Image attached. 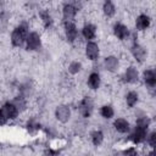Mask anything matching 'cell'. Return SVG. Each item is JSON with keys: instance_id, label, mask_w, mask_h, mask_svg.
<instances>
[{"instance_id": "cell-1", "label": "cell", "mask_w": 156, "mask_h": 156, "mask_svg": "<svg viewBox=\"0 0 156 156\" xmlns=\"http://www.w3.org/2000/svg\"><path fill=\"white\" fill-rule=\"evenodd\" d=\"M32 29V20L21 18L17 20L16 23L12 26L11 32L9 34V43L13 49H22L24 48V41L28 32Z\"/></svg>"}, {"instance_id": "cell-2", "label": "cell", "mask_w": 156, "mask_h": 156, "mask_svg": "<svg viewBox=\"0 0 156 156\" xmlns=\"http://www.w3.org/2000/svg\"><path fill=\"white\" fill-rule=\"evenodd\" d=\"M44 46V37H43V32L39 30L38 28H32L27 37H26V41H24V49L28 52H33V54H38L43 50Z\"/></svg>"}, {"instance_id": "cell-3", "label": "cell", "mask_w": 156, "mask_h": 156, "mask_svg": "<svg viewBox=\"0 0 156 156\" xmlns=\"http://www.w3.org/2000/svg\"><path fill=\"white\" fill-rule=\"evenodd\" d=\"M76 110L79 118L89 121L95 112V99L90 94H85L77 101Z\"/></svg>"}, {"instance_id": "cell-4", "label": "cell", "mask_w": 156, "mask_h": 156, "mask_svg": "<svg viewBox=\"0 0 156 156\" xmlns=\"http://www.w3.org/2000/svg\"><path fill=\"white\" fill-rule=\"evenodd\" d=\"M119 82L124 85H138L140 83V71L134 63H128L122 67L119 74Z\"/></svg>"}, {"instance_id": "cell-5", "label": "cell", "mask_w": 156, "mask_h": 156, "mask_svg": "<svg viewBox=\"0 0 156 156\" xmlns=\"http://www.w3.org/2000/svg\"><path fill=\"white\" fill-rule=\"evenodd\" d=\"M37 21L43 30H51L55 28L56 24V17L54 15V11L50 7H44L41 5L37 11Z\"/></svg>"}, {"instance_id": "cell-6", "label": "cell", "mask_w": 156, "mask_h": 156, "mask_svg": "<svg viewBox=\"0 0 156 156\" xmlns=\"http://www.w3.org/2000/svg\"><path fill=\"white\" fill-rule=\"evenodd\" d=\"M128 52L132 60L134 61V65H144L145 62H147L149 50L143 43L135 41L128 44Z\"/></svg>"}, {"instance_id": "cell-7", "label": "cell", "mask_w": 156, "mask_h": 156, "mask_svg": "<svg viewBox=\"0 0 156 156\" xmlns=\"http://www.w3.org/2000/svg\"><path fill=\"white\" fill-rule=\"evenodd\" d=\"M100 66L104 72L110 73V74H116L122 68V58L115 52H108L107 55L102 57Z\"/></svg>"}, {"instance_id": "cell-8", "label": "cell", "mask_w": 156, "mask_h": 156, "mask_svg": "<svg viewBox=\"0 0 156 156\" xmlns=\"http://www.w3.org/2000/svg\"><path fill=\"white\" fill-rule=\"evenodd\" d=\"M140 82L146 89V93L150 95L151 99L155 98V91H156V72L154 67L146 66L141 72H140Z\"/></svg>"}, {"instance_id": "cell-9", "label": "cell", "mask_w": 156, "mask_h": 156, "mask_svg": "<svg viewBox=\"0 0 156 156\" xmlns=\"http://www.w3.org/2000/svg\"><path fill=\"white\" fill-rule=\"evenodd\" d=\"M62 27V35L67 44L69 45H77L80 40L79 35V27L77 22H61Z\"/></svg>"}, {"instance_id": "cell-10", "label": "cell", "mask_w": 156, "mask_h": 156, "mask_svg": "<svg viewBox=\"0 0 156 156\" xmlns=\"http://www.w3.org/2000/svg\"><path fill=\"white\" fill-rule=\"evenodd\" d=\"M54 118L55 121L58 123V124H68L71 121H72V117H73V110L69 104L67 102H61L58 105L55 106L54 108Z\"/></svg>"}, {"instance_id": "cell-11", "label": "cell", "mask_w": 156, "mask_h": 156, "mask_svg": "<svg viewBox=\"0 0 156 156\" xmlns=\"http://www.w3.org/2000/svg\"><path fill=\"white\" fill-rule=\"evenodd\" d=\"M133 27H134V32H136L138 34L140 33H146L151 29L152 27V17L149 12L146 11H140L136 13V16L133 20Z\"/></svg>"}, {"instance_id": "cell-12", "label": "cell", "mask_w": 156, "mask_h": 156, "mask_svg": "<svg viewBox=\"0 0 156 156\" xmlns=\"http://www.w3.org/2000/svg\"><path fill=\"white\" fill-rule=\"evenodd\" d=\"M132 30L133 29H130V27L123 21H115L111 27L112 37L119 43H128Z\"/></svg>"}, {"instance_id": "cell-13", "label": "cell", "mask_w": 156, "mask_h": 156, "mask_svg": "<svg viewBox=\"0 0 156 156\" xmlns=\"http://www.w3.org/2000/svg\"><path fill=\"white\" fill-rule=\"evenodd\" d=\"M83 55L88 62L96 63L101 57V45L96 41H85L83 45Z\"/></svg>"}, {"instance_id": "cell-14", "label": "cell", "mask_w": 156, "mask_h": 156, "mask_svg": "<svg viewBox=\"0 0 156 156\" xmlns=\"http://www.w3.org/2000/svg\"><path fill=\"white\" fill-rule=\"evenodd\" d=\"M98 34H99V27L93 21H85L79 27V35H80V39L84 40V43L95 40L98 38Z\"/></svg>"}, {"instance_id": "cell-15", "label": "cell", "mask_w": 156, "mask_h": 156, "mask_svg": "<svg viewBox=\"0 0 156 156\" xmlns=\"http://www.w3.org/2000/svg\"><path fill=\"white\" fill-rule=\"evenodd\" d=\"M78 15H79V11L74 6L73 1H66L61 4V7H60L61 22H77Z\"/></svg>"}, {"instance_id": "cell-16", "label": "cell", "mask_w": 156, "mask_h": 156, "mask_svg": "<svg viewBox=\"0 0 156 156\" xmlns=\"http://www.w3.org/2000/svg\"><path fill=\"white\" fill-rule=\"evenodd\" d=\"M102 85V77H101V71L96 68H91L89 73L85 77V87L89 91H99Z\"/></svg>"}, {"instance_id": "cell-17", "label": "cell", "mask_w": 156, "mask_h": 156, "mask_svg": "<svg viewBox=\"0 0 156 156\" xmlns=\"http://www.w3.org/2000/svg\"><path fill=\"white\" fill-rule=\"evenodd\" d=\"M147 132L149 130H145V129H141V128H138V127H132V130L128 133V135H126V141L127 144H130V145H134V146H144L145 144V139H146V135H147Z\"/></svg>"}, {"instance_id": "cell-18", "label": "cell", "mask_w": 156, "mask_h": 156, "mask_svg": "<svg viewBox=\"0 0 156 156\" xmlns=\"http://www.w3.org/2000/svg\"><path fill=\"white\" fill-rule=\"evenodd\" d=\"M112 129L115 133L119 134V135H128V133L132 130V122L129 118L119 116V117H115L112 119V124H111Z\"/></svg>"}, {"instance_id": "cell-19", "label": "cell", "mask_w": 156, "mask_h": 156, "mask_svg": "<svg viewBox=\"0 0 156 156\" xmlns=\"http://www.w3.org/2000/svg\"><path fill=\"white\" fill-rule=\"evenodd\" d=\"M43 127H44V124L41 123V121L38 116H28L23 124V128L27 132V134L33 135V136H37L39 133H41Z\"/></svg>"}, {"instance_id": "cell-20", "label": "cell", "mask_w": 156, "mask_h": 156, "mask_svg": "<svg viewBox=\"0 0 156 156\" xmlns=\"http://www.w3.org/2000/svg\"><path fill=\"white\" fill-rule=\"evenodd\" d=\"M140 100H141V95H140V91L136 89H129L123 95V104H124V107L128 110H133L138 107V105L140 104Z\"/></svg>"}, {"instance_id": "cell-21", "label": "cell", "mask_w": 156, "mask_h": 156, "mask_svg": "<svg viewBox=\"0 0 156 156\" xmlns=\"http://www.w3.org/2000/svg\"><path fill=\"white\" fill-rule=\"evenodd\" d=\"M88 138H89V143L94 147H100L106 141V132L104 130V128L96 127L88 132Z\"/></svg>"}, {"instance_id": "cell-22", "label": "cell", "mask_w": 156, "mask_h": 156, "mask_svg": "<svg viewBox=\"0 0 156 156\" xmlns=\"http://www.w3.org/2000/svg\"><path fill=\"white\" fill-rule=\"evenodd\" d=\"M0 111L4 113V116L7 118L9 122H15L20 118L21 113L20 111L16 108V106L10 101V100H5L4 102H1L0 105Z\"/></svg>"}, {"instance_id": "cell-23", "label": "cell", "mask_w": 156, "mask_h": 156, "mask_svg": "<svg viewBox=\"0 0 156 156\" xmlns=\"http://www.w3.org/2000/svg\"><path fill=\"white\" fill-rule=\"evenodd\" d=\"M99 116L104 121H112L116 117V108L115 105L111 102H104L99 107Z\"/></svg>"}, {"instance_id": "cell-24", "label": "cell", "mask_w": 156, "mask_h": 156, "mask_svg": "<svg viewBox=\"0 0 156 156\" xmlns=\"http://www.w3.org/2000/svg\"><path fill=\"white\" fill-rule=\"evenodd\" d=\"M100 10H101L102 16H104L106 20H112V18H115L116 15H117V11H118L116 2H113V1H111V0H105V1L101 4V9H100Z\"/></svg>"}, {"instance_id": "cell-25", "label": "cell", "mask_w": 156, "mask_h": 156, "mask_svg": "<svg viewBox=\"0 0 156 156\" xmlns=\"http://www.w3.org/2000/svg\"><path fill=\"white\" fill-rule=\"evenodd\" d=\"M84 69V65L79 58H72L68 61L66 65V72L71 77H77L79 76Z\"/></svg>"}, {"instance_id": "cell-26", "label": "cell", "mask_w": 156, "mask_h": 156, "mask_svg": "<svg viewBox=\"0 0 156 156\" xmlns=\"http://www.w3.org/2000/svg\"><path fill=\"white\" fill-rule=\"evenodd\" d=\"M10 101L16 106V108L20 111L21 115H22V113H26V112L29 111V100L26 99V98H23L22 95L15 94Z\"/></svg>"}, {"instance_id": "cell-27", "label": "cell", "mask_w": 156, "mask_h": 156, "mask_svg": "<svg viewBox=\"0 0 156 156\" xmlns=\"http://www.w3.org/2000/svg\"><path fill=\"white\" fill-rule=\"evenodd\" d=\"M12 24V13L9 10L0 12V34H4L7 32L10 26Z\"/></svg>"}, {"instance_id": "cell-28", "label": "cell", "mask_w": 156, "mask_h": 156, "mask_svg": "<svg viewBox=\"0 0 156 156\" xmlns=\"http://www.w3.org/2000/svg\"><path fill=\"white\" fill-rule=\"evenodd\" d=\"M72 129H73V132L77 135H82V134L89 132L88 130V121L87 119H83V118L76 119L73 122V124H72Z\"/></svg>"}, {"instance_id": "cell-29", "label": "cell", "mask_w": 156, "mask_h": 156, "mask_svg": "<svg viewBox=\"0 0 156 156\" xmlns=\"http://www.w3.org/2000/svg\"><path fill=\"white\" fill-rule=\"evenodd\" d=\"M122 156H140L141 154V147L134 146L130 144H126L121 150H119Z\"/></svg>"}, {"instance_id": "cell-30", "label": "cell", "mask_w": 156, "mask_h": 156, "mask_svg": "<svg viewBox=\"0 0 156 156\" xmlns=\"http://www.w3.org/2000/svg\"><path fill=\"white\" fill-rule=\"evenodd\" d=\"M144 145L146 146V149H155V146H156V132H155L154 128H151L147 132V135H146Z\"/></svg>"}, {"instance_id": "cell-31", "label": "cell", "mask_w": 156, "mask_h": 156, "mask_svg": "<svg viewBox=\"0 0 156 156\" xmlns=\"http://www.w3.org/2000/svg\"><path fill=\"white\" fill-rule=\"evenodd\" d=\"M61 151L60 147H52V146H46L43 149L40 156H60Z\"/></svg>"}, {"instance_id": "cell-32", "label": "cell", "mask_w": 156, "mask_h": 156, "mask_svg": "<svg viewBox=\"0 0 156 156\" xmlns=\"http://www.w3.org/2000/svg\"><path fill=\"white\" fill-rule=\"evenodd\" d=\"M6 124H9V121H7V118L4 116V113L0 111V127H5Z\"/></svg>"}, {"instance_id": "cell-33", "label": "cell", "mask_w": 156, "mask_h": 156, "mask_svg": "<svg viewBox=\"0 0 156 156\" xmlns=\"http://www.w3.org/2000/svg\"><path fill=\"white\" fill-rule=\"evenodd\" d=\"M107 156H122L121 155V152H119V150H115V151H112V152H110Z\"/></svg>"}, {"instance_id": "cell-34", "label": "cell", "mask_w": 156, "mask_h": 156, "mask_svg": "<svg viewBox=\"0 0 156 156\" xmlns=\"http://www.w3.org/2000/svg\"><path fill=\"white\" fill-rule=\"evenodd\" d=\"M83 156H88V155H83Z\"/></svg>"}]
</instances>
